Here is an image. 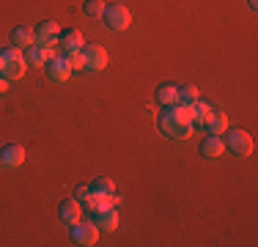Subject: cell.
<instances>
[{"label": "cell", "mask_w": 258, "mask_h": 247, "mask_svg": "<svg viewBox=\"0 0 258 247\" xmlns=\"http://www.w3.org/2000/svg\"><path fill=\"white\" fill-rule=\"evenodd\" d=\"M25 162V148L22 146H6L0 151V165L3 168H20Z\"/></svg>", "instance_id": "obj_10"}, {"label": "cell", "mask_w": 258, "mask_h": 247, "mask_svg": "<svg viewBox=\"0 0 258 247\" xmlns=\"http://www.w3.org/2000/svg\"><path fill=\"white\" fill-rule=\"evenodd\" d=\"M91 190H94L96 195H107V193H115V184L110 181V178H96V181L91 184Z\"/></svg>", "instance_id": "obj_21"}, {"label": "cell", "mask_w": 258, "mask_h": 247, "mask_svg": "<svg viewBox=\"0 0 258 247\" xmlns=\"http://www.w3.org/2000/svg\"><path fill=\"white\" fill-rule=\"evenodd\" d=\"M63 58L69 60L72 72H80V69H85V58H83V49H69V52H63Z\"/></svg>", "instance_id": "obj_20"}, {"label": "cell", "mask_w": 258, "mask_h": 247, "mask_svg": "<svg viewBox=\"0 0 258 247\" xmlns=\"http://www.w3.org/2000/svg\"><path fill=\"white\" fill-rule=\"evenodd\" d=\"M28 64H25V55H22V49L17 47H9L0 52V77L6 80H20L22 74H25Z\"/></svg>", "instance_id": "obj_2"}, {"label": "cell", "mask_w": 258, "mask_h": 247, "mask_svg": "<svg viewBox=\"0 0 258 247\" xmlns=\"http://www.w3.org/2000/svg\"><path fill=\"white\" fill-rule=\"evenodd\" d=\"M102 20L107 25L110 30H126L129 22H132V17H129V9L126 6H107V9L102 11Z\"/></svg>", "instance_id": "obj_3"}, {"label": "cell", "mask_w": 258, "mask_h": 247, "mask_svg": "<svg viewBox=\"0 0 258 247\" xmlns=\"http://www.w3.org/2000/svg\"><path fill=\"white\" fill-rule=\"evenodd\" d=\"M159 132L170 140H187L192 135V121H189V107H170L159 115Z\"/></svg>", "instance_id": "obj_1"}, {"label": "cell", "mask_w": 258, "mask_h": 247, "mask_svg": "<svg viewBox=\"0 0 258 247\" xmlns=\"http://www.w3.org/2000/svg\"><path fill=\"white\" fill-rule=\"evenodd\" d=\"M198 99H201V94H198L195 85H184V88H179V104H184V107H192Z\"/></svg>", "instance_id": "obj_19"}, {"label": "cell", "mask_w": 258, "mask_h": 247, "mask_svg": "<svg viewBox=\"0 0 258 247\" xmlns=\"http://www.w3.org/2000/svg\"><path fill=\"white\" fill-rule=\"evenodd\" d=\"M209 113H212V107H209L206 102H201V99H198V102L189 107V121H195L198 127H204L206 118H209Z\"/></svg>", "instance_id": "obj_18"}, {"label": "cell", "mask_w": 258, "mask_h": 247, "mask_svg": "<svg viewBox=\"0 0 258 247\" xmlns=\"http://www.w3.org/2000/svg\"><path fill=\"white\" fill-rule=\"evenodd\" d=\"M58 44L63 47V52H69V49H83V36L77 33V30H66L63 36H58Z\"/></svg>", "instance_id": "obj_17"}, {"label": "cell", "mask_w": 258, "mask_h": 247, "mask_svg": "<svg viewBox=\"0 0 258 247\" xmlns=\"http://www.w3.org/2000/svg\"><path fill=\"white\" fill-rule=\"evenodd\" d=\"M96 239H99V228L94 225V222H75L72 225V242L80 244V247H91L96 244Z\"/></svg>", "instance_id": "obj_4"}, {"label": "cell", "mask_w": 258, "mask_h": 247, "mask_svg": "<svg viewBox=\"0 0 258 247\" xmlns=\"http://www.w3.org/2000/svg\"><path fill=\"white\" fill-rule=\"evenodd\" d=\"M33 44H36V33H33L30 28L20 25V28L11 30V47H17V49H28V47H33Z\"/></svg>", "instance_id": "obj_11"}, {"label": "cell", "mask_w": 258, "mask_h": 247, "mask_svg": "<svg viewBox=\"0 0 258 247\" xmlns=\"http://www.w3.org/2000/svg\"><path fill=\"white\" fill-rule=\"evenodd\" d=\"M223 151H225V140L220 138V135H209L204 140V146H201V154H204L206 159H217Z\"/></svg>", "instance_id": "obj_14"}, {"label": "cell", "mask_w": 258, "mask_h": 247, "mask_svg": "<svg viewBox=\"0 0 258 247\" xmlns=\"http://www.w3.org/2000/svg\"><path fill=\"white\" fill-rule=\"evenodd\" d=\"M22 55H25V64H28V66H39V69H44L47 60L55 58V49H44V47L33 44V47L22 49Z\"/></svg>", "instance_id": "obj_8"}, {"label": "cell", "mask_w": 258, "mask_h": 247, "mask_svg": "<svg viewBox=\"0 0 258 247\" xmlns=\"http://www.w3.org/2000/svg\"><path fill=\"white\" fill-rule=\"evenodd\" d=\"M94 225L99 228V231H115L118 228V214H115V209H99V212L94 214Z\"/></svg>", "instance_id": "obj_12"}, {"label": "cell", "mask_w": 258, "mask_h": 247, "mask_svg": "<svg viewBox=\"0 0 258 247\" xmlns=\"http://www.w3.org/2000/svg\"><path fill=\"white\" fill-rule=\"evenodd\" d=\"M58 217L66 222V225H75L80 222V201H63L58 206Z\"/></svg>", "instance_id": "obj_15"}, {"label": "cell", "mask_w": 258, "mask_h": 247, "mask_svg": "<svg viewBox=\"0 0 258 247\" xmlns=\"http://www.w3.org/2000/svg\"><path fill=\"white\" fill-rule=\"evenodd\" d=\"M47 74L55 80V83H66V80L72 77V66H69V60L63 58V55H55L52 60H47Z\"/></svg>", "instance_id": "obj_9"}, {"label": "cell", "mask_w": 258, "mask_h": 247, "mask_svg": "<svg viewBox=\"0 0 258 247\" xmlns=\"http://www.w3.org/2000/svg\"><path fill=\"white\" fill-rule=\"evenodd\" d=\"M83 58H85V69L91 72H102L107 66V52L99 44H83Z\"/></svg>", "instance_id": "obj_7"}, {"label": "cell", "mask_w": 258, "mask_h": 247, "mask_svg": "<svg viewBox=\"0 0 258 247\" xmlns=\"http://www.w3.org/2000/svg\"><path fill=\"white\" fill-rule=\"evenodd\" d=\"M6 91H9V80L0 77V94H6Z\"/></svg>", "instance_id": "obj_23"}, {"label": "cell", "mask_w": 258, "mask_h": 247, "mask_svg": "<svg viewBox=\"0 0 258 247\" xmlns=\"http://www.w3.org/2000/svg\"><path fill=\"white\" fill-rule=\"evenodd\" d=\"M204 127L209 129V135H220V138H223V132H228V115H225L223 110H212Z\"/></svg>", "instance_id": "obj_13"}, {"label": "cell", "mask_w": 258, "mask_h": 247, "mask_svg": "<svg viewBox=\"0 0 258 247\" xmlns=\"http://www.w3.org/2000/svg\"><path fill=\"white\" fill-rule=\"evenodd\" d=\"M250 6H253V9H255V6H258V0H250Z\"/></svg>", "instance_id": "obj_24"}, {"label": "cell", "mask_w": 258, "mask_h": 247, "mask_svg": "<svg viewBox=\"0 0 258 247\" xmlns=\"http://www.w3.org/2000/svg\"><path fill=\"white\" fill-rule=\"evenodd\" d=\"M157 102L162 104V107H176V104H179V88H176V85H170V83L159 85Z\"/></svg>", "instance_id": "obj_16"}, {"label": "cell", "mask_w": 258, "mask_h": 247, "mask_svg": "<svg viewBox=\"0 0 258 247\" xmlns=\"http://www.w3.org/2000/svg\"><path fill=\"white\" fill-rule=\"evenodd\" d=\"M83 11L88 17H102V11H104V6L99 3V0H88V3L83 6Z\"/></svg>", "instance_id": "obj_22"}, {"label": "cell", "mask_w": 258, "mask_h": 247, "mask_svg": "<svg viewBox=\"0 0 258 247\" xmlns=\"http://www.w3.org/2000/svg\"><path fill=\"white\" fill-rule=\"evenodd\" d=\"M33 33H36V44H39V47H44V49H55V47H58L60 30H58V25H55V22H50V20L41 22Z\"/></svg>", "instance_id": "obj_6"}, {"label": "cell", "mask_w": 258, "mask_h": 247, "mask_svg": "<svg viewBox=\"0 0 258 247\" xmlns=\"http://www.w3.org/2000/svg\"><path fill=\"white\" fill-rule=\"evenodd\" d=\"M225 148H228L231 154H236V157H250L253 154V138H250L247 132H228V138H225Z\"/></svg>", "instance_id": "obj_5"}]
</instances>
